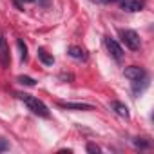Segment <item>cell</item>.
<instances>
[{
    "label": "cell",
    "instance_id": "cell-13",
    "mask_svg": "<svg viewBox=\"0 0 154 154\" xmlns=\"http://www.w3.org/2000/svg\"><path fill=\"white\" fill-rule=\"evenodd\" d=\"M8 149H9V143H8V140L0 138V152H4V150H8Z\"/></svg>",
    "mask_w": 154,
    "mask_h": 154
},
{
    "label": "cell",
    "instance_id": "cell-17",
    "mask_svg": "<svg viewBox=\"0 0 154 154\" xmlns=\"http://www.w3.org/2000/svg\"><path fill=\"white\" fill-rule=\"evenodd\" d=\"M96 2H116V0H96Z\"/></svg>",
    "mask_w": 154,
    "mask_h": 154
},
{
    "label": "cell",
    "instance_id": "cell-9",
    "mask_svg": "<svg viewBox=\"0 0 154 154\" xmlns=\"http://www.w3.org/2000/svg\"><path fill=\"white\" fill-rule=\"evenodd\" d=\"M58 105H60V107H63V109H76V111H93V105H87V103H63V102H60Z\"/></svg>",
    "mask_w": 154,
    "mask_h": 154
},
{
    "label": "cell",
    "instance_id": "cell-6",
    "mask_svg": "<svg viewBox=\"0 0 154 154\" xmlns=\"http://www.w3.org/2000/svg\"><path fill=\"white\" fill-rule=\"evenodd\" d=\"M9 62H11V56H9L8 42H6V38L2 35H0V63H2V67H9Z\"/></svg>",
    "mask_w": 154,
    "mask_h": 154
},
{
    "label": "cell",
    "instance_id": "cell-15",
    "mask_svg": "<svg viewBox=\"0 0 154 154\" xmlns=\"http://www.w3.org/2000/svg\"><path fill=\"white\" fill-rule=\"evenodd\" d=\"M36 2H38L40 6H44V8H47V6H49V2H51V0H36Z\"/></svg>",
    "mask_w": 154,
    "mask_h": 154
},
{
    "label": "cell",
    "instance_id": "cell-11",
    "mask_svg": "<svg viewBox=\"0 0 154 154\" xmlns=\"http://www.w3.org/2000/svg\"><path fill=\"white\" fill-rule=\"evenodd\" d=\"M17 45H18V49H20V60L22 62H26L27 60V45L24 44V40H17Z\"/></svg>",
    "mask_w": 154,
    "mask_h": 154
},
{
    "label": "cell",
    "instance_id": "cell-3",
    "mask_svg": "<svg viewBox=\"0 0 154 154\" xmlns=\"http://www.w3.org/2000/svg\"><path fill=\"white\" fill-rule=\"evenodd\" d=\"M123 74H125V78H129L131 82H140L141 78H145V76H147V72H145L141 67H138V65L127 67V69L123 71Z\"/></svg>",
    "mask_w": 154,
    "mask_h": 154
},
{
    "label": "cell",
    "instance_id": "cell-16",
    "mask_svg": "<svg viewBox=\"0 0 154 154\" xmlns=\"http://www.w3.org/2000/svg\"><path fill=\"white\" fill-rule=\"evenodd\" d=\"M62 80H72V74H60Z\"/></svg>",
    "mask_w": 154,
    "mask_h": 154
},
{
    "label": "cell",
    "instance_id": "cell-1",
    "mask_svg": "<svg viewBox=\"0 0 154 154\" xmlns=\"http://www.w3.org/2000/svg\"><path fill=\"white\" fill-rule=\"evenodd\" d=\"M17 96L29 107L31 112H35L36 116H42V118H49V109L45 107V103L42 100H38L36 96H31V94H24V93H20Z\"/></svg>",
    "mask_w": 154,
    "mask_h": 154
},
{
    "label": "cell",
    "instance_id": "cell-10",
    "mask_svg": "<svg viewBox=\"0 0 154 154\" xmlns=\"http://www.w3.org/2000/svg\"><path fill=\"white\" fill-rule=\"evenodd\" d=\"M38 58L42 60V63H45V65H53L54 63V56L53 54H49L44 47H40L38 49Z\"/></svg>",
    "mask_w": 154,
    "mask_h": 154
},
{
    "label": "cell",
    "instance_id": "cell-4",
    "mask_svg": "<svg viewBox=\"0 0 154 154\" xmlns=\"http://www.w3.org/2000/svg\"><path fill=\"white\" fill-rule=\"evenodd\" d=\"M105 47H107V51L111 53L112 58L120 60V58L123 56V49H122V45H120L116 40H112L111 36H105Z\"/></svg>",
    "mask_w": 154,
    "mask_h": 154
},
{
    "label": "cell",
    "instance_id": "cell-5",
    "mask_svg": "<svg viewBox=\"0 0 154 154\" xmlns=\"http://www.w3.org/2000/svg\"><path fill=\"white\" fill-rule=\"evenodd\" d=\"M143 0H120V6L123 11H129V13H136V11H141L143 9Z\"/></svg>",
    "mask_w": 154,
    "mask_h": 154
},
{
    "label": "cell",
    "instance_id": "cell-8",
    "mask_svg": "<svg viewBox=\"0 0 154 154\" xmlns=\"http://www.w3.org/2000/svg\"><path fill=\"white\" fill-rule=\"evenodd\" d=\"M111 109H112L118 116L129 118V109H127V105H123L122 102H111Z\"/></svg>",
    "mask_w": 154,
    "mask_h": 154
},
{
    "label": "cell",
    "instance_id": "cell-14",
    "mask_svg": "<svg viewBox=\"0 0 154 154\" xmlns=\"http://www.w3.org/2000/svg\"><path fill=\"white\" fill-rule=\"evenodd\" d=\"M87 150H89V152H93V154H98V152H100V147H98V145H94V143H89V145H87Z\"/></svg>",
    "mask_w": 154,
    "mask_h": 154
},
{
    "label": "cell",
    "instance_id": "cell-7",
    "mask_svg": "<svg viewBox=\"0 0 154 154\" xmlns=\"http://www.w3.org/2000/svg\"><path fill=\"white\" fill-rule=\"evenodd\" d=\"M67 53H69V56L74 58V60H85V58H87V53H85L82 47H78V45H71V47L67 49Z\"/></svg>",
    "mask_w": 154,
    "mask_h": 154
},
{
    "label": "cell",
    "instance_id": "cell-18",
    "mask_svg": "<svg viewBox=\"0 0 154 154\" xmlns=\"http://www.w3.org/2000/svg\"><path fill=\"white\" fill-rule=\"evenodd\" d=\"M93 2H96V0H93Z\"/></svg>",
    "mask_w": 154,
    "mask_h": 154
},
{
    "label": "cell",
    "instance_id": "cell-2",
    "mask_svg": "<svg viewBox=\"0 0 154 154\" xmlns=\"http://www.w3.org/2000/svg\"><path fill=\"white\" fill-rule=\"evenodd\" d=\"M120 38L129 49H132V51L140 49V36H138L136 31H132V29H120Z\"/></svg>",
    "mask_w": 154,
    "mask_h": 154
},
{
    "label": "cell",
    "instance_id": "cell-12",
    "mask_svg": "<svg viewBox=\"0 0 154 154\" xmlns=\"http://www.w3.org/2000/svg\"><path fill=\"white\" fill-rule=\"evenodd\" d=\"M18 82L24 84V85H35V80L31 76H18Z\"/></svg>",
    "mask_w": 154,
    "mask_h": 154
}]
</instances>
